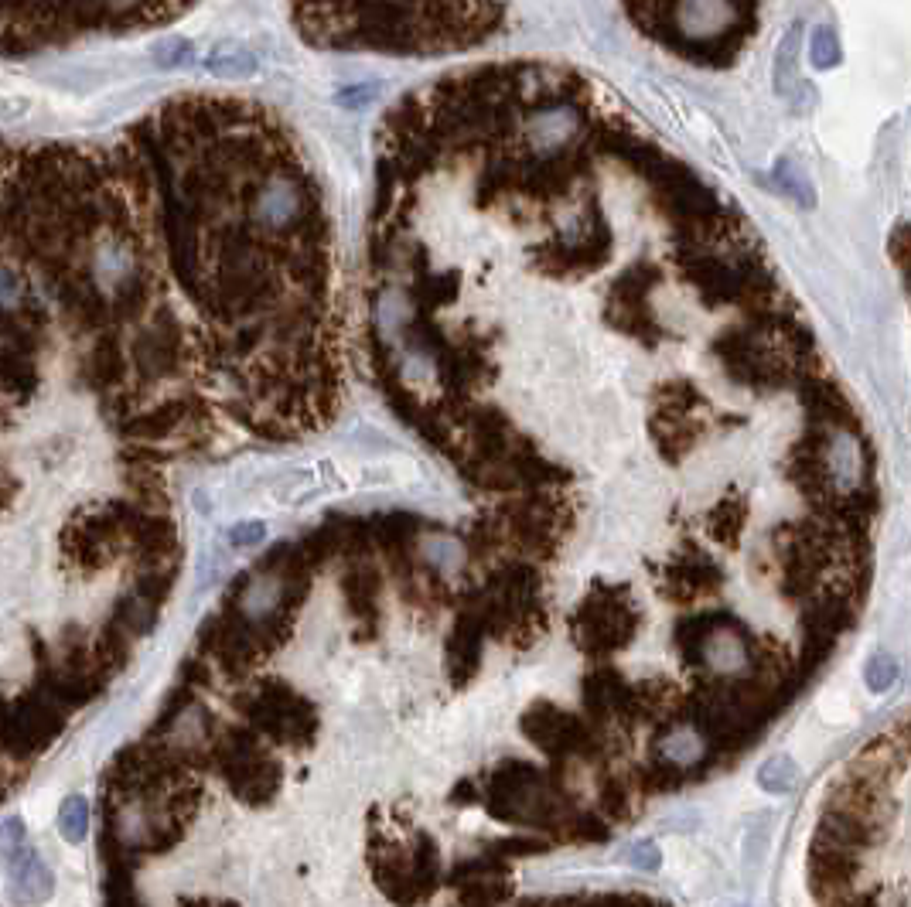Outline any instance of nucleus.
<instances>
[{
	"label": "nucleus",
	"instance_id": "nucleus-4",
	"mask_svg": "<svg viewBox=\"0 0 911 907\" xmlns=\"http://www.w3.org/2000/svg\"><path fill=\"white\" fill-rule=\"evenodd\" d=\"M11 713H14V723L24 730V737L35 744V751L41 754L48 744H52L55 737L65 730V706L55 703L48 693H41V689H28V693H18L11 700Z\"/></svg>",
	"mask_w": 911,
	"mask_h": 907
},
{
	"label": "nucleus",
	"instance_id": "nucleus-9",
	"mask_svg": "<svg viewBox=\"0 0 911 907\" xmlns=\"http://www.w3.org/2000/svg\"><path fill=\"white\" fill-rule=\"evenodd\" d=\"M86 826H89V805L86 798L79 795H69L62 802L59 809V832L65 843H82V836H86Z\"/></svg>",
	"mask_w": 911,
	"mask_h": 907
},
{
	"label": "nucleus",
	"instance_id": "nucleus-2",
	"mask_svg": "<svg viewBox=\"0 0 911 907\" xmlns=\"http://www.w3.org/2000/svg\"><path fill=\"white\" fill-rule=\"evenodd\" d=\"M304 38L328 52L437 58L495 41L509 0H287Z\"/></svg>",
	"mask_w": 911,
	"mask_h": 907
},
{
	"label": "nucleus",
	"instance_id": "nucleus-13",
	"mask_svg": "<svg viewBox=\"0 0 911 907\" xmlns=\"http://www.w3.org/2000/svg\"><path fill=\"white\" fill-rule=\"evenodd\" d=\"M185 907H233V904H222V901H192Z\"/></svg>",
	"mask_w": 911,
	"mask_h": 907
},
{
	"label": "nucleus",
	"instance_id": "nucleus-7",
	"mask_svg": "<svg viewBox=\"0 0 911 907\" xmlns=\"http://www.w3.org/2000/svg\"><path fill=\"white\" fill-rule=\"evenodd\" d=\"M7 863H11V877H14V901L18 904H41L52 897L55 880L48 867L41 863V856L31 850L28 843H18L14 850H7Z\"/></svg>",
	"mask_w": 911,
	"mask_h": 907
},
{
	"label": "nucleus",
	"instance_id": "nucleus-1",
	"mask_svg": "<svg viewBox=\"0 0 911 907\" xmlns=\"http://www.w3.org/2000/svg\"><path fill=\"white\" fill-rule=\"evenodd\" d=\"M130 127L233 420L273 440L325 427L345 396L349 321L328 205L291 127L215 93L164 99Z\"/></svg>",
	"mask_w": 911,
	"mask_h": 907
},
{
	"label": "nucleus",
	"instance_id": "nucleus-12",
	"mask_svg": "<svg viewBox=\"0 0 911 907\" xmlns=\"http://www.w3.org/2000/svg\"><path fill=\"white\" fill-rule=\"evenodd\" d=\"M263 539V526L260 522H243V526L233 529V536H229V543L233 546H253Z\"/></svg>",
	"mask_w": 911,
	"mask_h": 907
},
{
	"label": "nucleus",
	"instance_id": "nucleus-11",
	"mask_svg": "<svg viewBox=\"0 0 911 907\" xmlns=\"http://www.w3.org/2000/svg\"><path fill=\"white\" fill-rule=\"evenodd\" d=\"M894 679H898V662H894L891 655L877 652L871 665H867V686H871L874 693H884V689L894 686Z\"/></svg>",
	"mask_w": 911,
	"mask_h": 907
},
{
	"label": "nucleus",
	"instance_id": "nucleus-3",
	"mask_svg": "<svg viewBox=\"0 0 911 907\" xmlns=\"http://www.w3.org/2000/svg\"><path fill=\"white\" fill-rule=\"evenodd\" d=\"M628 21L662 52L697 69H731L761 28V0H621Z\"/></svg>",
	"mask_w": 911,
	"mask_h": 907
},
{
	"label": "nucleus",
	"instance_id": "nucleus-5",
	"mask_svg": "<svg viewBox=\"0 0 911 907\" xmlns=\"http://www.w3.org/2000/svg\"><path fill=\"white\" fill-rule=\"evenodd\" d=\"M35 686L41 693L52 696L55 703H62L65 710H79V706H89L103 693L106 682H99L89 672L62 669V665L48 662V665H35Z\"/></svg>",
	"mask_w": 911,
	"mask_h": 907
},
{
	"label": "nucleus",
	"instance_id": "nucleus-10",
	"mask_svg": "<svg viewBox=\"0 0 911 907\" xmlns=\"http://www.w3.org/2000/svg\"><path fill=\"white\" fill-rule=\"evenodd\" d=\"M761 785L775 795H785L795 785V764L785 754L768 757V761L761 764Z\"/></svg>",
	"mask_w": 911,
	"mask_h": 907
},
{
	"label": "nucleus",
	"instance_id": "nucleus-6",
	"mask_svg": "<svg viewBox=\"0 0 911 907\" xmlns=\"http://www.w3.org/2000/svg\"><path fill=\"white\" fill-rule=\"evenodd\" d=\"M581 621H584V628H581V645H587V648H601V652H611V648H618V645H625L628 638V631H632V614L625 611V607H618V604H611V601H604V604H581Z\"/></svg>",
	"mask_w": 911,
	"mask_h": 907
},
{
	"label": "nucleus",
	"instance_id": "nucleus-8",
	"mask_svg": "<svg viewBox=\"0 0 911 907\" xmlns=\"http://www.w3.org/2000/svg\"><path fill=\"white\" fill-rule=\"evenodd\" d=\"M154 621H157V607L147 604L144 597H137V594L120 597V601L113 604V614H110V624L117 631H123L127 638L147 635V631L154 628Z\"/></svg>",
	"mask_w": 911,
	"mask_h": 907
}]
</instances>
